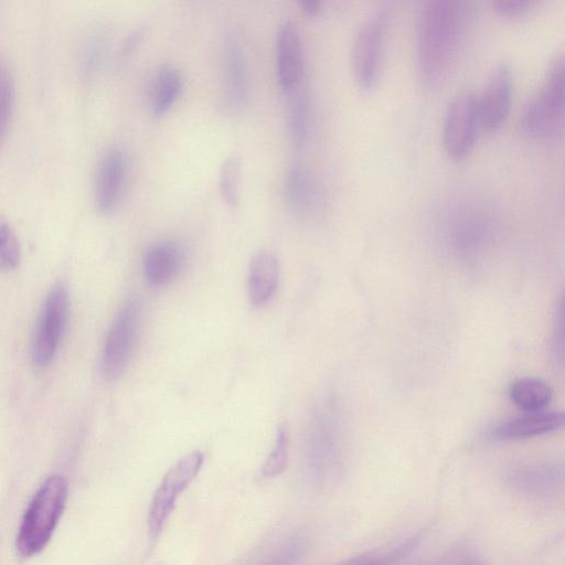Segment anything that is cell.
<instances>
[{"mask_svg": "<svg viewBox=\"0 0 565 565\" xmlns=\"http://www.w3.org/2000/svg\"><path fill=\"white\" fill-rule=\"evenodd\" d=\"M20 257L19 239L9 222L0 215V269L15 268L20 263Z\"/></svg>", "mask_w": 565, "mask_h": 565, "instance_id": "d4e9b609", "label": "cell"}, {"mask_svg": "<svg viewBox=\"0 0 565 565\" xmlns=\"http://www.w3.org/2000/svg\"><path fill=\"white\" fill-rule=\"evenodd\" d=\"M478 128L477 94L471 89L457 93L443 121L441 140L445 151L455 159L467 156L475 143Z\"/></svg>", "mask_w": 565, "mask_h": 565, "instance_id": "ba28073f", "label": "cell"}, {"mask_svg": "<svg viewBox=\"0 0 565 565\" xmlns=\"http://www.w3.org/2000/svg\"><path fill=\"white\" fill-rule=\"evenodd\" d=\"M333 399L323 401L312 414L305 439V465L316 486L332 482L342 466L344 434L341 413Z\"/></svg>", "mask_w": 565, "mask_h": 565, "instance_id": "7a4b0ae2", "label": "cell"}, {"mask_svg": "<svg viewBox=\"0 0 565 565\" xmlns=\"http://www.w3.org/2000/svg\"><path fill=\"white\" fill-rule=\"evenodd\" d=\"M564 118V56L551 61L537 89L524 104L519 119L521 130L534 138L554 135Z\"/></svg>", "mask_w": 565, "mask_h": 565, "instance_id": "277c9868", "label": "cell"}, {"mask_svg": "<svg viewBox=\"0 0 565 565\" xmlns=\"http://www.w3.org/2000/svg\"><path fill=\"white\" fill-rule=\"evenodd\" d=\"M563 424L562 412L525 413L494 425L488 435L497 441L521 440L556 431Z\"/></svg>", "mask_w": 565, "mask_h": 565, "instance_id": "4fadbf2b", "label": "cell"}, {"mask_svg": "<svg viewBox=\"0 0 565 565\" xmlns=\"http://www.w3.org/2000/svg\"><path fill=\"white\" fill-rule=\"evenodd\" d=\"M390 13L379 8L361 23L351 50V66L359 87L370 90L379 82L385 50Z\"/></svg>", "mask_w": 565, "mask_h": 565, "instance_id": "5b68a950", "label": "cell"}, {"mask_svg": "<svg viewBox=\"0 0 565 565\" xmlns=\"http://www.w3.org/2000/svg\"><path fill=\"white\" fill-rule=\"evenodd\" d=\"M279 263L268 250L258 252L248 266L247 291L253 306L267 303L275 295L279 284Z\"/></svg>", "mask_w": 565, "mask_h": 565, "instance_id": "e0dca14e", "label": "cell"}, {"mask_svg": "<svg viewBox=\"0 0 565 565\" xmlns=\"http://www.w3.org/2000/svg\"><path fill=\"white\" fill-rule=\"evenodd\" d=\"M67 482L61 475L50 476L33 495L17 535V548L23 556L39 554L51 540L64 512Z\"/></svg>", "mask_w": 565, "mask_h": 565, "instance_id": "3957f363", "label": "cell"}, {"mask_svg": "<svg viewBox=\"0 0 565 565\" xmlns=\"http://www.w3.org/2000/svg\"><path fill=\"white\" fill-rule=\"evenodd\" d=\"M184 260L179 244L173 241H160L151 244L143 253L145 276L154 286H167L177 278Z\"/></svg>", "mask_w": 565, "mask_h": 565, "instance_id": "9a60e30c", "label": "cell"}, {"mask_svg": "<svg viewBox=\"0 0 565 565\" xmlns=\"http://www.w3.org/2000/svg\"><path fill=\"white\" fill-rule=\"evenodd\" d=\"M300 8L309 17H315L319 13L321 2L318 0H301Z\"/></svg>", "mask_w": 565, "mask_h": 565, "instance_id": "f546056e", "label": "cell"}, {"mask_svg": "<svg viewBox=\"0 0 565 565\" xmlns=\"http://www.w3.org/2000/svg\"><path fill=\"white\" fill-rule=\"evenodd\" d=\"M126 159L120 149L114 148L102 158L95 181V205L103 213H110L117 206L124 188Z\"/></svg>", "mask_w": 565, "mask_h": 565, "instance_id": "5bb4252c", "label": "cell"}, {"mask_svg": "<svg viewBox=\"0 0 565 565\" xmlns=\"http://www.w3.org/2000/svg\"><path fill=\"white\" fill-rule=\"evenodd\" d=\"M288 463V434L284 427L277 430L274 447L262 467L264 478L281 475Z\"/></svg>", "mask_w": 565, "mask_h": 565, "instance_id": "484cf974", "label": "cell"}, {"mask_svg": "<svg viewBox=\"0 0 565 565\" xmlns=\"http://www.w3.org/2000/svg\"><path fill=\"white\" fill-rule=\"evenodd\" d=\"M141 319L138 298L127 300L118 311L106 337L102 366L107 381H116L126 370L132 354Z\"/></svg>", "mask_w": 565, "mask_h": 565, "instance_id": "52a82bcc", "label": "cell"}, {"mask_svg": "<svg viewBox=\"0 0 565 565\" xmlns=\"http://www.w3.org/2000/svg\"><path fill=\"white\" fill-rule=\"evenodd\" d=\"M512 92L511 67L507 62H501L491 71L482 93L477 95L480 128L492 131L502 125L510 109Z\"/></svg>", "mask_w": 565, "mask_h": 565, "instance_id": "30bf717a", "label": "cell"}, {"mask_svg": "<svg viewBox=\"0 0 565 565\" xmlns=\"http://www.w3.org/2000/svg\"><path fill=\"white\" fill-rule=\"evenodd\" d=\"M510 482L521 491L534 494H547L554 491L563 480V466L557 462H530L514 468Z\"/></svg>", "mask_w": 565, "mask_h": 565, "instance_id": "ac0fdd59", "label": "cell"}, {"mask_svg": "<svg viewBox=\"0 0 565 565\" xmlns=\"http://www.w3.org/2000/svg\"><path fill=\"white\" fill-rule=\"evenodd\" d=\"M222 57L223 106L228 111L242 110L248 100V73L244 52L236 39L225 41Z\"/></svg>", "mask_w": 565, "mask_h": 565, "instance_id": "8fae6325", "label": "cell"}, {"mask_svg": "<svg viewBox=\"0 0 565 565\" xmlns=\"http://www.w3.org/2000/svg\"><path fill=\"white\" fill-rule=\"evenodd\" d=\"M242 160L238 154L228 156L220 170V190L223 200L232 207L239 203L241 199Z\"/></svg>", "mask_w": 565, "mask_h": 565, "instance_id": "7402d4cb", "label": "cell"}, {"mask_svg": "<svg viewBox=\"0 0 565 565\" xmlns=\"http://www.w3.org/2000/svg\"><path fill=\"white\" fill-rule=\"evenodd\" d=\"M306 548V539L299 534H294L271 547L253 565H298Z\"/></svg>", "mask_w": 565, "mask_h": 565, "instance_id": "44dd1931", "label": "cell"}, {"mask_svg": "<svg viewBox=\"0 0 565 565\" xmlns=\"http://www.w3.org/2000/svg\"><path fill=\"white\" fill-rule=\"evenodd\" d=\"M68 312V292L63 284L55 285L40 313L32 344L33 362L44 367L53 360L63 334Z\"/></svg>", "mask_w": 565, "mask_h": 565, "instance_id": "9c48e42d", "label": "cell"}, {"mask_svg": "<svg viewBox=\"0 0 565 565\" xmlns=\"http://www.w3.org/2000/svg\"><path fill=\"white\" fill-rule=\"evenodd\" d=\"M469 6L459 0L426 2L416 24V62L422 82L439 85L451 70L463 41Z\"/></svg>", "mask_w": 565, "mask_h": 565, "instance_id": "6da1fadb", "label": "cell"}, {"mask_svg": "<svg viewBox=\"0 0 565 565\" xmlns=\"http://www.w3.org/2000/svg\"><path fill=\"white\" fill-rule=\"evenodd\" d=\"M14 100L15 90L13 78L7 67L0 63V147L9 130Z\"/></svg>", "mask_w": 565, "mask_h": 565, "instance_id": "cb8c5ba5", "label": "cell"}, {"mask_svg": "<svg viewBox=\"0 0 565 565\" xmlns=\"http://www.w3.org/2000/svg\"><path fill=\"white\" fill-rule=\"evenodd\" d=\"M463 565H484V564L480 563V562H476V561H470V562L465 563Z\"/></svg>", "mask_w": 565, "mask_h": 565, "instance_id": "4dcf8cb0", "label": "cell"}, {"mask_svg": "<svg viewBox=\"0 0 565 565\" xmlns=\"http://www.w3.org/2000/svg\"><path fill=\"white\" fill-rule=\"evenodd\" d=\"M284 193L289 210L297 216L307 218L318 213L319 190L315 179L303 167L295 164L288 169Z\"/></svg>", "mask_w": 565, "mask_h": 565, "instance_id": "2e32d148", "label": "cell"}, {"mask_svg": "<svg viewBox=\"0 0 565 565\" xmlns=\"http://www.w3.org/2000/svg\"><path fill=\"white\" fill-rule=\"evenodd\" d=\"M276 72L279 86L285 92H294L302 76V50L297 28L285 21L276 35Z\"/></svg>", "mask_w": 565, "mask_h": 565, "instance_id": "7c38bea8", "label": "cell"}, {"mask_svg": "<svg viewBox=\"0 0 565 565\" xmlns=\"http://www.w3.org/2000/svg\"><path fill=\"white\" fill-rule=\"evenodd\" d=\"M553 352L555 360L563 365L564 362V309L563 302L559 303L555 315L553 332Z\"/></svg>", "mask_w": 565, "mask_h": 565, "instance_id": "83f0119b", "label": "cell"}, {"mask_svg": "<svg viewBox=\"0 0 565 565\" xmlns=\"http://www.w3.org/2000/svg\"><path fill=\"white\" fill-rule=\"evenodd\" d=\"M287 126L295 145L300 146L307 140L310 129V105L305 94L298 93L292 99L288 110Z\"/></svg>", "mask_w": 565, "mask_h": 565, "instance_id": "603a6c76", "label": "cell"}, {"mask_svg": "<svg viewBox=\"0 0 565 565\" xmlns=\"http://www.w3.org/2000/svg\"><path fill=\"white\" fill-rule=\"evenodd\" d=\"M552 388L541 379L522 377L509 390L512 403L524 413L543 412L552 399Z\"/></svg>", "mask_w": 565, "mask_h": 565, "instance_id": "ffe728a7", "label": "cell"}, {"mask_svg": "<svg viewBox=\"0 0 565 565\" xmlns=\"http://www.w3.org/2000/svg\"><path fill=\"white\" fill-rule=\"evenodd\" d=\"M204 454L194 450L179 459L163 476L157 488L148 513V533L156 540L174 510L179 495L199 475Z\"/></svg>", "mask_w": 565, "mask_h": 565, "instance_id": "8992f818", "label": "cell"}, {"mask_svg": "<svg viewBox=\"0 0 565 565\" xmlns=\"http://www.w3.org/2000/svg\"><path fill=\"white\" fill-rule=\"evenodd\" d=\"M419 537H413L412 540L403 543L402 545L393 548L390 553L384 554H366L355 556L351 559L345 561L341 565H388L396 559L404 557L416 544Z\"/></svg>", "mask_w": 565, "mask_h": 565, "instance_id": "4316f807", "label": "cell"}, {"mask_svg": "<svg viewBox=\"0 0 565 565\" xmlns=\"http://www.w3.org/2000/svg\"><path fill=\"white\" fill-rule=\"evenodd\" d=\"M530 0H498L493 1V8L497 12L507 17H514L526 11L531 6Z\"/></svg>", "mask_w": 565, "mask_h": 565, "instance_id": "f1b7e54d", "label": "cell"}, {"mask_svg": "<svg viewBox=\"0 0 565 565\" xmlns=\"http://www.w3.org/2000/svg\"><path fill=\"white\" fill-rule=\"evenodd\" d=\"M182 88L183 77L178 68L170 65L159 68L150 94L151 113L154 116L168 113L178 100Z\"/></svg>", "mask_w": 565, "mask_h": 565, "instance_id": "d6986e66", "label": "cell"}]
</instances>
